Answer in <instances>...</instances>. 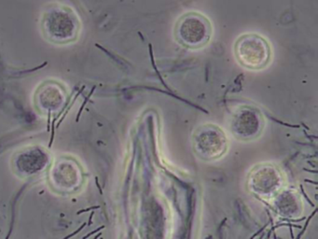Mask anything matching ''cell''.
I'll return each instance as SVG.
<instances>
[{
    "label": "cell",
    "mask_w": 318,
    "mask_h": 239,
    "mask_svg": "<svg viewBox=\"0 0 318 239\" xmlns=\"http://www.w3.org/2000/svg\"><path fill=\"white\" fill-rule=\"evenodd\" d=\"M213 26L210 20L196 11H190L178 18L174 27L175 39L182 47L198 50L211 40Z\"/></svg>",
    "instance_id": "cell-1"
},
{
    "label": "cell",
    "mask_w": 318,
    "mask_h": 239,
    "mask_svg": "<svg viewBox=\"0 0 318 239\" xmlns=\"http://www.w3.org/2000/svg\"><path fill=\"white\" fill-rule=\"evenodd\" d=\"M234 54L237 62L245 68L260 70L271 60V48L262 36L249 33L238 38L234 44Z\"/></svg>",
    "instance_id": "cell-2"
},
{
    "label": "cell",
    "mask_w": 318,
    "mask_h": 239,
    "mask_svg": "<svg viewBox=\"0 0 318 239\" xmlns=\"http://www.w3.org/2000/svg\"><path fill=\"white\" fill-rule=\"evenodd\" d=\"M263 127L261 113L251 107L242 108L234 116L231 129L235 135L241 138H252L257 135Z\"/></svg>",
    "instance_id": "cell-3"
},
{
    "label": "cell",
    "mask_w": 318,
    "mask_h": 239,
    "mask_svg": "<svg viewBox=\"0 0 318 239\" xmlns=\"http://www.w3.org/2000/svg\"><path fill=\"white\" fill-rule=\"evenodd\" d=\"M86 224H87V223H83V224H82V225H81V226H79V227H78V229H77V230H76V231H75V232H74V233H72V234H70V235H69V236H65V237H64V239H69V238H71V237H73V236H76V235H77V234H78V233H79V232H80V231H81V230H83V228H84V227H85V226H86Z\"/></svg>",
    "instance_id": "cell-4"
},
{
    "label": "cell",
    "mask_w": 318,
    "mask_h": 239,
    "mask_svg": "<svg viewBox=\"0 0 318 239\" xmlns=\"http://www.w3.org/2000/svg\"><path fill=\"white\" fill-rule=\"evenodd\" d=\"M98 208H99V206H92V207H88V208H86V209H81V210L77 211V214L79 215V214H81V213H85V212L91 211V210H92V209H98Z\"/></svg>",
    "instance_id": "cell-5"
},
{
    "label": "cell",
    "mask_w": 318,
    "mask_h": 239,
    "mask_svg": "<svg viewBox=\"0 0 318 239\" xmlns=\"http://www.w3.org/2000/svg\"><path fill=\"white\" fill-rule=\"evenodd\" d=\"M104 227H105V226H101V227H99V228H98V229H96V230H94V231H93V232H92V233H90V234H88V235H87V236H84V237H83V239H87V238H88V237H89V236H92V235H93V234H95V233H97V232H99V231H100V230H102V229H103V228H104Z\"/></svg>",
    "instance_id": "cell-6"
},
{
    "label": "cell",
    "mask_w": 318,
    "mask_h": 239,
    "mask_svg": "<svg viewBox=\"0 0 318 239\" xmlns=\"http://www.w3.org/2000/svg\"><path fill=\"white\" fill-rule=\"evenodd\" d=\"M93 212H92V214H91V216H90V218H89V222H88V225H91V223H92V216H93Z\"/></svg>",
    "instance_id": "cell-7"
},
{
    "label": "cell",
    "mask_w": 318,
    "mask_h": 239,
    "mask_svg": "<svg viewBox=\"0 0 318 239\" xmlns=\"http://www.w3.org/2000/svg\"><path fill=\"white\" fill-rule=\"evenodd\" d=\"M96 185H97V187H98V189H99V191H100V193H102V190H101L100 185H99V183H98V181H97V178H96Z\"/></svg>",
    "instance_id": "cell-8"
},
{
    "label": "cell",
    "mask_w": 318,
    "mask_h": 239,
    "mask_svg": "<svg viewBox=\"0 0 318 239\" xmlns=\"http://www.w3.org/2000/svg\"><path fill=\"white\" fill-rule=\"evenodd\" d=\"M101 236V234H99L98 236H95V237H94V238H93V239H97V238H98V237H99V236Z\"/></svg>",
    "instance_id": "cell-9"
},
{
    "label": "cell",
    "mask_w": 318,
    "mask_h": 239,
    "mask_svg": "<svg viewBox=\"0 0 318 239\" xmlns=\"http://www.w3.org/2000/svg\"><path fill=\"white\" fill-rule=\"evenodd\" d=\"M101 239H102V238H101Z\"/></svg>",
    "instance_id": "cell-10"
}]
</instances>
